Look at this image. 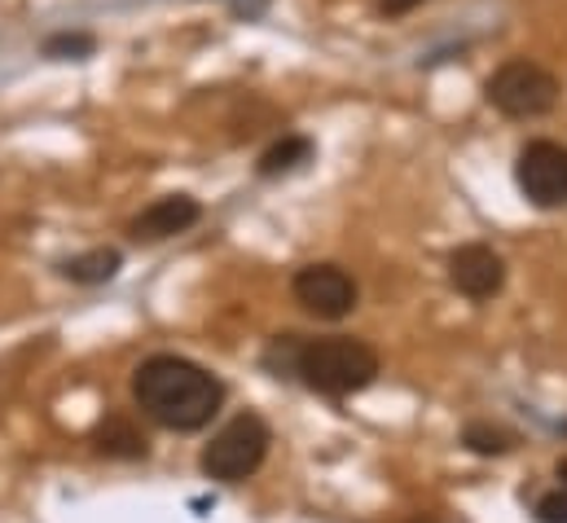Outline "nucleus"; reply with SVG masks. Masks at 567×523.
Here are the masks:
<instances>
[{"label":"nucleus","instance_id":"obj_1","mask_svg":"<svg viewBox=\"0 0 567 523\" xmlns=\"http://www.w3.org/2000/svg\"><path fill=\"white\" fill-rule=\"evenodd\" d=\"M133 400L150 422H158L167 431H203L225 404V383L185 357L158 352L137 366Z\"/></svg>","mask_w":567,"mask_h":523},{"label":"nucleus","instance_id":"obj_2","mask_svg":"<svg viewBox=\"0 0 567 523\" xmlns=\"http://www.w3.org/2000/svg\"><path fill=\"white\" fill-rule=\"evenodd\" d=\"M290 379H299L308 392L343 400V396L365 392L379 379V352L352 335L299 339L295 361H290Z\"/></svg>","mask_w":567,"mask_h":523},{"label":"nucleus","instance_id":"obj_3","mask_svg":"<svg viewBox=\"0 0 567 523\" xmlns=\"http://www.w3.org/2000/svg\"><path fill=\"white\" fill-rule=\"evenodd\" d=\"M269 444H274L269 422H265L260 413H238V418H229V422L212 435V444L203 449L198 466H203V475L216 480V484H243V480H251V475L265 466Z\"/></svg>","mask_w":567,"mask_h":523},{"label":"nucleus","instance_id":"obj_4","mask_svg":"<svg viewBox=\"0 0 567 523\" xmlns=\"http://www.w3.org/2000/svg\"><path fill=\"white\" fill-rule=\"evenodd\" d=\"M484 98L506 115V120H542L559 106V80L528 62V58H515V62H502L488 84H484Z\"/></svg>","mask_w":567,"mask_h":523},{"label":"nucleus","instance_id":"obj_5","mask_svg":"<svg viewBox=\"0 0 567 523\" xmlns=\"http://www.w3.org/2000/svg\"><path fill=\"white\" fill-rule=\"evenodd\" d=\"M515 181L533 207H567V150L559 141H528L519 150Z\"/></svg>","mask_w":567,"mask_h":523},{"label":"nucleus","instance_id":"obj_6","mask_svg":"<svg viewBox=\"0 0 567 523\" xmlns=\"http://www.w3.org/2000/svg\"><path fill=\"white\" fill-rule=\"evenodd\" d=\"M290 290L321 321H343L357 308V299H361L352 273H343L339 264H308V268H299L295 281H290Z\"/></svg>","mask_w":567,"mask_h":523},{"label":"nucleus","instance_id":"obj_7","mask_svg":"<svg viewBox=\"0 0 567 523\" xmlns=\"http://www.w3.org/2000/svg\"><path fill=\"white\" fill-rule=\"evenodd\" d=\"M449 281L466 299H493L506 286V264H502V256L493 247L466 243V247H457L449 256Z\"/></svg>","mask_w":567,"mask_h":523},{"label":"nucleus","instance_id":"obj_8","mask_svg":"<svg viewBox=\"0 0 567 523\" xmlns=\"http://www.w3.org/2000/svg\"><path fill=\"white\" fill-rule=\"evenodd\" d=\"M203 216V207L189 198V194H167V198H154L142 216L128 225V234L137 243H163V238H176L185 229H194Z\"/></svg>","mask_w":567,"mask_h":523},{"label":"nucleus","instance_id":"obj_9","mask_svg":"<svg viewBox=\"0 0 567 523\" xmlns=\"http://www.w3.org/2000/svg\"><path fill=\"white\" fill-rule=\"evenodd\" d=\"M93 449H97L102 458H120V462H142L145 453H150L142 427H137L133 418H124V413H111V418L97 422V431H93Z\"/></svg>","mask_w":567,"mask_h":523},{"label":"nucleus","instance_id":"obj_10","mask_svg":"<svg viewBox=\"0 0 567 523\" xmlns=\"http://www.w3.org/2000/svg\"><path fill=\"white\" fill-rule=\"evenodd\" d=\"M120 264H124L120 252L97 247V252H84V256L62 264V277H71V281H80V286H102V281H111V277L120 273Z\"/></svg>","mask_w":567,"mask_h":523},{"label":"nucleus","instance_id":"obj_11","mask_svg":"<svg viewBox=\"0 0 567 523\" xmlns=\"http://www.w3.org/2000/svg\"><path fill=\"white\" fill-rule=\"evenodd\" d=\"M312 158V141L308 136H282L278 145H269L260 154V176H286L295 167H303Z\"/></svg>","mask_w":567,"mask_h":523},{"label":"nucleus","instance_id":"obj_12","mask_svg":"<svg viewBox=\"0 0 567 523\" xmlns=\"http://www.w3.org/2000/svg\"><path fill=\"white\" fill-rule=\"evenodd\" d=\"M462 444H466L471 453H480V458H502V453H511V449H515V435H511L506 427L466 422V431H462Z\"/></svg>","mask_w":567,"mask_h":523},{"label":"nucleus","instance_id":"obj_13","mask_svg":"<svg viewBox=\"0 0 567 523\" xmlns=\"http://www.w3.org/2000/svg\"><path fill=\"white\" fill-rule=\"evenodd\" d=\"M44 53L49 58H89L93 53V35H84V31H62V35H53V40H44Z\"/></svg>","mask_w":567,"mask_h":523},{"label":"nucleus","instance_id":"obj_14","mask_svg":"<svg viewBox=\"0 0 567 523\" xmlns=\"http://www.w3.org/2000/svg\"><path fill=\"white\" fill-rule=\"evenodd\" d=\"M537 523H567V489L559 484L555 493H542L537 506H533Z\"/></svg>","mask_w":567,"mask_h":523},{"label":"nucleus","instance_id":"obj_15","mask_svg":"<svg viewBox=\"0 0 567 523\" xmlns=\"http://www.w3.org/2000/svg\"><path fill=\"white\" fill-rule=\"evenodd\" d=\"M423 0H379V9L383 13H392V18H401V13H410V9H419Z\"/></svg>","mask_w":567,"mask_h":523},{"label":"nucleus","instance_id":"obj_16","mask_svg":"<svg viewBox=\"0 0 567 523\" xmlns=\"http://www.w3.org/2000/svg\"><path fill=\"white\" fill-rule=\"evenodd\" d=\"M555 475H559V484L567 489V458H559V466H555Z\"/></svg>","mask_w":567,"mask_h":523},{"label":"nucleus","instance_id":"obj_17","mask_svg":"<svg viewBox=\"0 0 567 523\" xmlns=\"http://www.w3.org/2000/svg\"><path fill=\"white\" fill-rule=\"evenodd\" d=\"M410 523H435V520H431V515H419V520H410Z\"/></svg>","mask_w":567,"mask_h":523}]
</instances>
